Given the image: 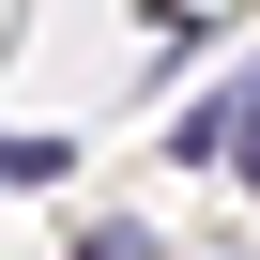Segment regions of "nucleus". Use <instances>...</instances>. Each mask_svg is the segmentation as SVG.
I'll return each instance as SVG.
<instances>
[{
  "instance_id": "nucleus-1",
  "label": "nucleus",
  "mask_w": 260,
  "mask_h": 260,
  "mask_svg": "<svg viewBox=\"0 0 260 260\" xmlns=\"http://www.w3.org/2000/svg\"><path fill=\"white\" fill-rule=\"evenodd\" d=\"M77 169V138H0V184H61Z\"/></svg>"
},
{
  "instance_id": "nucleus-2",
  "label": "nucleus",
  "mask_w": 260,
  "mask_h": 260,
  "mask_svg": "<svg viewBox=\"0 0 260 260\" xmlns=\"http://www.w3.org/2000/svg\"><path fill=\"white\" fill-rule=\"evenodd\" d=\"M77 260H153V230H138V214H107V230H92Z\"/></svg>"
}]
</instances>
